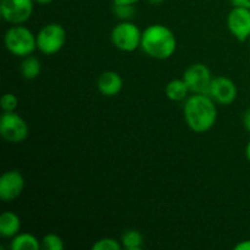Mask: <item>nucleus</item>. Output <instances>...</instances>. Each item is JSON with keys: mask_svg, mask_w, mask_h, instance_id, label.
<instances>
[{"mask_svg": "<svg viewBox=\"0 0 250 250\" xmlns=\"http://www.w3.org/2000/svg\"><path fill=\"white\" fill-rule=\"evenodd\" d=\"M98 90L105 97H115L124 87V80L115 71H105L99 76L97 82Z\"/></svg>", "mask_w": 250, "mask_h": 250, "instance_id": "nucleus-12", "label": "nucleus"}, {"mask_svg": "<svg viewBox=\"0 0 250 250\" xmlns=\"http://www.w3.org/2000/svg\"><path fill=\"white\" fill-rule=\"evenodd\" d=\"M189 92V88H188L187 83L185 82L183 78L170 81L165 88L166 97L171 102H182V100H186L188 98V93Z\"/></svg>", "mask_w": 250, "mask_h": 250, "instance_id": "nucleus-14", "label": "nucleus"}, {"mask_svg": "<svg viewBox=\"0 0 250 250\" xmlns=\"http://www.w3.org/2000/svg\"><path fill=\"white\" fill-rule=\"evenodd\" d=\"M182 78L187 83L190 93L195 94H209L210 85L214 80L210 68L200 62L193 63L186 68Z\"/></svg>", "mask_w": 250, "mask_h": 250, "instance_id": "nucleus-8", "label": "nucleus"}, {"mask_svg": "<svg viewBox=\"0 0 250 250\" xmlns=\"http://www.w3.org/2000/svg\"><path fill=\"white\" fill-rule=\"evenodd\" d=\"M114 14L121 21H129L136 15V9H134V5L114 4Z\"/></svg>", "mask_w": 250, "mask_h": 250, "instance_id": "nucleus-19", "label": "nucleus"}, {"mask_svg": "<svg viewBox=\"0 0 250 250\" xmlns=\"http://www.w3.org/2000/svg\"><path fill=\"white\" fill-rule=\"evenodd\" d=\"M231 2L236 7H247V9H250V0H231Z\"/></svg>", "mask_w": 250, "mask_h": 250, "instance_id": "nucleus-22", "label": "nucleus"}, {"mask_svg": "<svg viewBox=\"0 0 250 250\" xmlns=\"http://www.w3.org/2000/svg\"><path fill=\"white\" fill-rule=\"evenodd\" d=\"M237 85L231 78L215 77L212 80L209 89V95L215 100V103L221 105H231L237 99Z\"/></svg>", "mask_w": 250, "mask_h": 250, "instance_id": "nucleus-11", "label": "nucleus"}, {"mask_svg": "<svg viewBox=\"0 0 250 250\" xmlns=\"http://www.w3.org/2000/svg\"><path fill=\"white\" fill-rule=\"evenodd\" d=\"M41 247L37 237L31 233L16 234L10 243L11 250H38Z\"/></svg>", "mask_w": 250, "mask_h": 250, "instance_id": "nucleus-15", "label": "nucleus"}, {"mask_svg": "<svg viewBox=\"0 0 250 250\" xmlns=\"http://www.w3.org/2000/svg\"><path fill=\"white\" fill-rule=\"evenodd\" d=\"M148 1L153 5H160V4H163L165 0H148Z\"/></svg>", "mask_w": 250, "mask_h": 250, "instance_id": "nucleus-28", "label": "nucleus"}, {"mask_svg": "<svg viewBox=\"0 0 250 250\" xmlns=\"http://www.w3.org/2000/svg\"><path fill=\"white\" fill-rule=\"evenodd\" d=\"M34 0H1L0 14L10 24H23L33 14Z\"/></svg>", "mask_w": 250, "mask_h": 250, "instance_id": "nucleus-7", "label": "nucleus"}, {"mask_svg": "<svg viewBox=\"0 0 250 250\" xmlns=\"http://www.w3.org/2000/svg\"><path fill=\"white\" fill-rule=\"evenodd\" d=\"M246 156L247 159L250 161V139L248 142V144H247V148H246Z\"/></svg>", "mask_w": 250, "mask_h": 250, "instance_id": "nucleus-27", "label": "nucleus"}, {"mask_svg": "<svg viewBox=\"0 0 250 250\" xmlns=\"http://www.w3.org/2000/svg\"><path fill=\"white\" fill-rule=\"evenodd\" d=\"M21 229V219L12 211L2 212L0 216V234L4 238H14L20 233Z\"/></svg>", "mask_w": 250, "mask_h": 250, "instance_id": "nucleus-13", "label": "nucleus"}, {"mask_svg": "<svg viewBox=\"0 0 250 250\" xmlns=\"http://www.w3.org/2000/svg\"><path fill=\"white\" fill-rule=\"evenodd\" d=\"M111 42L119 50L132 53L141 48L142 31L133 22L121 21L111 31Z\"/></svg>", "mask_w": 250, "mask_h": 250, "instance_id": "nucleus-4", "label": "nucleus"}, {"mask_svg": "<svg viewBox=\"0 0 250 250\" xmlns=\"http://www.w3.org/2000/svg\"><path fill=\"white\" fill-rule=\"evenodd\" d=\"M5 48L12 55L26 58L32 55L37 49V36L26 26L12 24L4 37Z\"/></svg>", "mask_w": 250, "mask_h": 250, "instance_id": "nucleus-3", "label": "nucleus"}, {"mask_svg": "<svg viewBox=\"0 0 250 250\" xmlns=\"http://www.w3.org/2000/svg\"><path fill=\"white\" fill-rule=\"evenodd\" d=\"M24 189V178L17 170H10L0 177V198L9 203L17 199Z\"/></svg>", "mask_w": 250, "mask_h": 250, "instance_id": "nucleus-10", "label": "nucleus"}, {"mask_svg": "<svg viewBox=\"0 0 250 250\" xmlns=\"http://www.w3.org/2000/svg\"><path fill=\"white\" fill-rule=\"evenodd\" d=\"M243 125L247 128V131L250 132V109L247 110L243 115Z\"/></svg>", "mask_w": 250, "mask_h": 250, "instance_id": "nucleus-23", "label": "nucleus"}, {"mask_svg": "<svg viewBox=\"0 0 250 250\" xmlns=\"http://www.w3.org/2000/svg\"><path fill=\"white\" fill-rule=\"evenodd\" d=\"M143 236L137 229H128V231H126L122 234L121 244L125 249L141 250L143 248Z\"/></svg>", "mask_w": 250, "mask_h": 250, "instance_id": "nucleus-17", "label": "nucleus"}, {"mask_svg": "<svg viewBox=\"0 0 250 250\" xmlns=\"http://www.w3.org/2000/svg\"><path fill=\"white\" fill-rule=\"evenodd\" d=\"M122 248V244L115 238H102L95 242L92 247L93 250H121Z\"/></svg>", "mask_w": 250, "mask_h": 250, "instance_id": "nucleus-20", "label": "nucleus"}, {"mask_svg": "<svg viewBox=\"0 0 250 250\" xmlns=\"http://www.w3.org/2000/svg\"><path fill=\"white\" fill-rule=\"evenodd\" d=\"M138 1H141V0H112L114 4H129V5H136Z\"/></svg>", "mask_w": 250, "mask_h": 250, "instance_id": "nucleus-25", "label": "nucleus"}, {"mask_svg": "<svg viewBox=\"0 0 250 250\" xmlns=\"http://www.w3.org/2000/svg\"><path fill=\"white\" fill-rule=\"evenodd\" d=\"M141 48L156 60H166L175 54L177 39L175 33L164 24H150L142 32Z\"/></svg>", "mask_w": 250, "mask_h": 250, "instance_id": "nucleus-2", "label": "nucleus"}, {"mask_svg": "<svg viewBox=\"0 0 250 250\" xmlns=\"http://www.w3.org/2000/svg\"><path fill=\"white\" fill-rule=\"evenodd\" d=\"M20 71H21L22 77L26 80H34L39 76L42 71V63L38 58L36 56H26L22 61L21 66H20Z\"/></svg>", "mask_w": 250, "mask_h": 250, "instance_id": "nucleus-16", "label": "nucleus"}, {"mask_svg": "<svg viewBox=\"0 0 250 250\" xmlns=\"http://www.w3.org/2000/svg\"><path fill=\"white\" fill-rule=\"evenodd\" d=\"M227 27L232 36L239 42L250 38V9L236 7L227 16Z\"/></svg>", "mask_w": 250, "mask_h": 250, "instance_id": "nucleus-9", "label": "nucleus"}, {"mask_svg": "<svg viewBox=\"0 0 250 250\" xmlns=\"http://www.w3.org/2000/svg\"><path fill=\"white\" fill-rule=\"evenodd\" d=\"M42 248L45 250H63L65 244L60 236L55 233H49L42 239Z\"/></svg>", "mask_w": 250, "mask_h": 250, "instance_id": "nucleus-18", "label": "nucleus"}, {"mask_svg": "<svg viewBox=\"0 0 250 250\" xmlns=\"http://www.w3.org/2000/svg\"><path fill=\"white\" fill-rule=\"evenodd\" d=\"M54 0H34V2H38V4H42V5H46V4H50V2H53Z\"/></svg>", "mask_w": 250, "mask_h": 250, "instance_id": "nucleus-26", "label": "nucleus"}, {"mask_svg": "<svg viewBox=\"0 0 250 250\" xmlns=\"http://www.w3.org/2000/svg\"><path fill=\"white\" fill-rule=\"evenodd\" d=\"M183 114L187 126L195 133H207L216 124L217 107L209 94H195L186 99Z\"/></svg>", "mask_w": 250, "mask_h": 250, "instance_id": "nucleus-1", "label": "nucleus"}, {"mask_svg": "<svg viewBox=\"0 0 250 250\" xmlns=\"http://www.w3.org/2000/svg\"><path fill=\"white\" fill-rule=\"evenodd\" d=\"M0 133L9 143H21L29 134L27 122L15 111L4 112L0 119Z\"/></svg>", "mask_w": 250, "mask_h": 250, "instance_id": "nucleus-6", "label": "nucleus"}, {"mask_svg": "<svg viewBox=\"0 0 250 250\" xmlns=\"http://www.w3.org/2000/svg\"><path fill=\"white\" fill-rule=\"evenodd\" d=\"M234 250H250V239L249 241H243L234 247Z\"/></svg>", "mask_w": 250, "mask_h": 250, "instance_id": "nucleus-24", "label": "nucleus"}, {"mask_svg": "<svg viewBox=\"0 0 250 250\" xmlns=\"http://www.w3.org/2000/svg\"><path fill=\"white\" fill-rule=\"evenodd\" d=\"M17 105H19V99L12 93H5L1 97V107L4 110V112L15 111Z\"/></svg>", "mask_w": 250, "mask_h": 250, "instance_id": "nucleus-21", "label": "nucleus"}, {"mask_svg": "<svg viewBox=\"0 0 250 250\" xmlns=\"http://www.w3.org/2000/svg\"><path fill=\"white\" fill-rule=\"evenodd\" d=\"M66 31L60 23H48L37 34V49L44 55H54L63 48Z\"/></svg>", "mask_w": 250, "mask_h": 250, "instance_id": "nucleus-5", "label": "nucleus"}]
</instances>
